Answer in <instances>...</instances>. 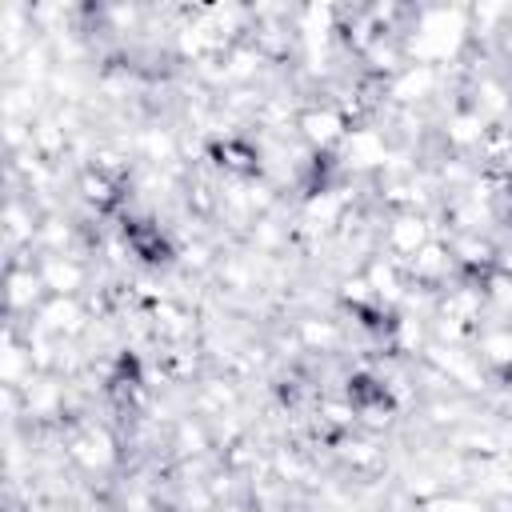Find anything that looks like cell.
Masks as SVG:
<instances>
[{"label":"cell","mask_w":512,"mask_h":512,"mask_svg":"<svg viewBox=\"0 0 512 512\" xmlns=\"http://www.w3.org/2000/svg\"><path fill=\"white\" fill-rule=\"evenodd\" d=\"M296 136L320 156H332L340 144H344V136H348V116L332 104V100H320V104H304L300 112H296Z\"/></svg>","instance_id":"6da1fadb"},{"label":"cell","mask_w":512,"mask_h":512,"mask_svg":"<svg viewBox=\"0 0 512 512\" xmlns=\"http://www.w3.org/2000/svg\"><path fill=\"white\" fill-rule=\"evenodd\" d=\"M428 240H436L428 212L400 208V212H392V216H388V224L380 228V252H384V256H392V260H400L404 268H408V260H412Z\"/></svg>","instance_id":"7a4b0ae2"},{"label":"cell","mask_w":512,"mask_h":512,"mask_svg":"<svg viewBox=\"0 0 512 512\" xmlns=\"http://www.w3.org/2000/svg\"><path fill=\"white\" fill-rule=\"evenodd\" d=\"M384 92L392 96V104H396L400 112H416V108H424V104L440 92V68L404 64L392 80H384Z\"/></svg>","instance_id":"3957f363"},{"label":"cell","mask_w":512,"mask_h":512,"mask_svg":"<svg viewBox=\"0 0 512 512\" xmlns=\"http://www.w3.org/2000/svg\"><path fill=\"white\" fill-rule=\"evenodd\" d=\"M472 352L488 372H512V320L484 316V324L472 332Z\"/></svg>","instance_id":"277c9868"},{"label":"cell","mask_w":512,"mask_h":512,"mask_svg":"<svg viewBox=\"0 0 512 512\" xmlns=\"http://www.w3.org/2000/svg\"><path fill=\"white\" fill-rule=\"evenodd\" d=\"M36 272L48 288V296H80L88 284V264L76 252L64 256H36Z\"/></svg>","instance_id":"5b68a950"},{"label":"cell","mask_w":512,"mask_h":512,"mask_svg":"<svg viewBox=\"0 0 512 512\" xmlns=\"http://www.w3.org/2000/svg\"><path fill=\"white\" fill-rule=\"evenodd\" d=\"M68 456H72L84 472H108V468L116 464L120 452H116V440H112L108 428L88 424V428L72 432V440H68Z\"/></svg>","instance_id":"8992f818"}]
</instances>
